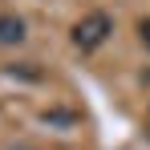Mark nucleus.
Instances as JSON below:
<instances>
[{
	"instance_id": "1",
	"label": "nucleus",
	"mask_w": 150,
	"mask_h": 150,
	"mask_svg": "<svg viewBox=\"0 0 150 150\" xmlns=\"http://www.w3.org/2000/svg\"><path fill=\"white\" fill-rule=\"evenodd\" d=\"M110 33H114V21L105 12H89L73 25V45L77 49H98V45H105Z\"/></svg>"
},
{
	"instance_id": "2",
	"label": "nucleus",
	"mask_w": 150,
	"mask_h": 150,
	"mask_svg": "<svg viewBox=\"0 0 150 150\" xmlns=\"http://www.w3.org/2000/svg\"><path fill=\"white\" fill-rule=\"evenodd\" d=\"M25 41V21L12 12H0V45H16Z\"/></svg>"
},
{
	"instance_id": "3",
	"label": "nucleus",
	"mask_w": 150,
	"mask_h": 150,
	"mask_svg": "<svg viewBox=\"0 0 150 150\" xmlns=\"http://www.w3.org/2000/svg\"><path fill=\"white\" fill-rule=\"evenodd\" d=\"M12 150H33V146H12Z\"/></svg>"
}]
</instances>
